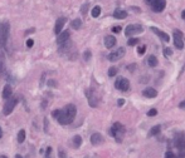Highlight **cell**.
Returning a JSON list of instances; mask_svg holds the SVG:
<instances>
[{
	"mask_svg": "<svg viewBox=\"0 0 185 158\" xmlns=\"http://www.w3.org/2000/svg\"><path fill=\"white\" fill-rule=\"evenodd\" d=\"M66 18H59L58 20H57V23H55V26H54V33L55 34H59L60 31H62V29H63V26H64V24H66Z\"/></svg>",
	"mask_w": 185,
	"mask_h": 158,
	"instance_id": "12",
	"label": "cell"
},
{
	"mask_svg": "<svg viewBox=\"0 0 185 158\" xmlns=\"http://www.w3.org/2000/svg\"><path fill=\"white\" fill-rule=\"evenodd\" d=\"M112 31H113V33H120V31H121V26H113L112 28Z\"/></svg>",
	"mask_w": 185,
	"mask_h": 158,
	"instance_id": "33",
	"label": "cell"
},
{
	"mask_svg": "<svg viewBox=\"0 0 185 158\" xmlns=\"http://www.w3.org/2000/svg\"><path fill=\"white\" fill-rule=\"evenodd\" d=\"M15 158H23V157H21L20 154H17V156H15Z\"/></svg>",
	"mask_w": 185,
	"mask_h": 158,
	"instance_id": "42",
	"label": "cell"
},
{
	"mask_svg": "<svg viewBox=\"0 0 185 158\" xmlns=\"http://www.w3.org/2000/svg\"><path fill=\"white\" fill-rule=\"evenodd\" d=\"M12 94H13L12 87H10L9 84L5 85V87H4V90H3V98H4V99H9V98L12 97Z\"/></svg>",
	"mask_w": 185,
	"mask_h": 158,
	"instance_id": "18",
	"label": "cell"
},
{
	"mask_svg": "<svg viewBox=\"0 0 185 158\" xmlns=\"http://www.w3.org/2000/svg\"><path fill=\"white\" fill-rule=\"evenodd\" d=\"M73 147L74 148H79L81 147V144H82V138H81V136H74V138H73Z\"/></svg>",
	"mask_w": 185,
	"mask_h": 158,
	"instance_id": "21",
	"label": "cell"
},
{
	"mask_svg": "<svg viewBox=\"0 0 185 158\" xmlns=\"http://www.w3.org/2000/svg\"><path fill=\"white\" fill-rule=\"evenodd\" d=\"M174 146L180 149V151H185V134L184 133H178L174 137Z\"/></svg>",
	"mask_w": 185,
	"mask_h": 158,
	"instance_id": "9",
	"label": "cell"
},
{
	"mask_svg": "<svg viewBox=\"0 0 185 158\" xmlns=\"http://www.w3.org/2000/svg\"><path fill=\"white\" fill-rule=\"evenodd\" d=\"M174 44L178 49H183L184 48V40H183V33L180 30H175L174 31Z\"/></svg>",
	"mask_w": 185,
	"mask_h": 158,
	"instance_id": "11",
	"label": "cell"
},
{
	"mask_svg": "<svg viewBox=\"0 0 185 158\" xmlns=\"http://www.w3.org/2000/svg\"><path fill=\"white\" fill-rule=\"evenodd\" d=\"M179 158H185V154H183V156H180Z\"/></svg>",
	"mask_w": 185,
	"mask_h": 158,
	"instance_id": "44",
	"label": "cell"
},
{
	"mask_svg": "<svg viewBox=\"0 0 185 158\" xmlns=\"http://www.w3.org/2000/svg\"><path fill=\"white\" fill-rule=\"evenodd\" d=\"M76 113H77V108L74 104H67L64 108H62V109H57L53 112V117L58 120V123L60 124H69L73 122L74 117H76Z\"/></svg>",
	"mask_w": 185,
	"mask_h": 158,
	"instance_id": "1",
	"label": "cell"
},
{
	"mask_svg": "<svg viewBox=\"0 0 185 158\" xmlns=\"http://www.w3.org/2000/svg\"><path fill=\"white\" fill-rule=\"evenodd\" d=\"M81 25H82V20L81 19H74L73 21H72V28L73 29H79L81 28Z\"/></svg>",
	"mask_w": 185,
	"mask_h": 158,
	"instance_id": "24",
	"label": "cell"
},
{
	"mask_svg": "<svg viewBox=\"0 0 185 158\" xmlns=\"http://www.w3.org/2000/svg\"><path fill=\"white\" fill-rule=\"evenodd\" d=\"M165 158H179V157H176L173 152H168V153L165 154Z\"/></svg>",
	"mask_w": 185,
	"mask_h": 158,
	"instance_id": "31",
	"label": "cell"
},
{
	"mask_svg": "<svg viewBox=\"0 0 185 158\" xmlns=\"http://www.w3.org/2000/svg\"><path fill=\"white\" fill-rule=\"evenodd\" d=\"M181 18L185 20V10H183V13H181Z\"/></svg>",
	"mask_w": 185,
	"mask_h": 158,
	"instance_id": "39",
	"label": "cell"
},
{
	"mask_svg": "<svg viewBox=\"0 0 185 158\" xmlns=\"http://www.w3.org/2000/svg\"><path fill=\"white\" fill-rule=\"evenodd\" d=\"M57 43H58V47H59V52H66L71 47V40H69V31L64 30L59 33L58 35V39H57Z\"/></svg>",
	"mask_w": 185,
	"mask_h": 158,
	"instance_id": "2",
	"label": "cell"
},
{
	"mask_svg": "<svg viewBox=\"0 0 185 158\" xmlns=\"http://www.w3.org/2000/svg\"><path fill=\"white\" fill-rule=\"evenodd\" d=\"M171 54H173L171 49H169V48H165V49H164V55H165V56H170Z\"/></svg>",
	"mask_w": 185,
	"mask_h": 158,
	"instance_id": "29",
	"label": "cell"
},
{
	"mask_svg": "<svg viewBox=\"0 0 185 158\" xmlns=\"http://www.w3.org/2000/svg\"><path fill=\"white\" fill-rule=\"evenodd\" d=\"M160 132V125H155V127H152L150 129V133H149V137H152V136H155Z\"/></svg>",
	"mask_w": 185,
	"mask_h": 158,
	"instance_id": "22",
	"label": "cell"
},
{
	"mask_svg": "<svg viewBox=\"0 0 185 158\" xmlns=\"http://www.w3.org/2000/svg\"><path fill=\"white\" fill-rule=\"evenodd\" d=\"M110 133H111L112 137H115L116 142L121 143V142H122V138H123V134H125V127H123L121 123H115V124L112 125Z\"/></svg>",
	"mask_w": 185,
	"mask_h": 158,
	"instance_id": "3",
	"label": "cell"
},
{
	"mask_svg": "<svg viewBox=\"0 0 185 158\" xmlns=\"http://www.w3.org/2000/svg\"><path fill=\"white\" fill-rule=\"evenodd\" d=\"M113 16H115L116 19H125V18L127 16V13H126L125 10L117 9V10H115V13H113Z\"/></svg>",
	"mask_w": 185,
	"mask_h": 158,
	"instance_id": "19",
	"label": "cell"
},
{
	"mask_svg": "<svg viewBox=\"0 0 185 158\" xmlns=\"http://www.w3.org/2000/svg\"><path fill=\"white\" fill-rule=\"evenodd\" d=\"M115 44H116V39H115V37H112V35H108V37H106L105 38V45H106V48H112V47H115Z\"/></svg>",
	"mask_w": 185,
	"mask_h": 158,
	"instance_id": "17",
	"label": "cell"
},
{
	"mask_svg": "<svg viewBox=\"0 0 185 158\" xmlns=\"http://www.w3.org/2000/svg\"><path fill=\"white\" fill-rule=\"evenodd\" d=\"M142 31H144V28H142L141 25L131 24V25H127V28H126V30H125V34H126V37H131V35L142 33Z\"/></svg>",
	"mask_w": 185,
	"mask_h": 158,
	"instance_id": "7",
	"label": "cell"
},
{
	"mask_svg": "<svg viewBox=\"0 0 185 158\" xmlns=\"http://www.w3.org/2000/svg\"><path fill=\"white\" fill-rule=\"evenodd\" d=\"M89 58H91V52L87 50V52L84 53V59H86V60H89Z\"/></svg>",
	"mask_w": 185,
	"mask_h": 158,
	"instance_id": "34",
	"label": "cell"
},
{
	"mask_svg": "<svg viewBox=\"0 0 185 158\" xmlns=\"http://www.w3.org/2000/svg\"><path fill=\"white\" fill-rule=\"evenodd\" d=\"M151 30H152V31H154V33H155L156 35H159V37H160V39H161L163 42H169V39H170V38H169L168 33H165V31H161L160 29H158V28H154V26L151 28Z\"/></svg>",
	"mask_w": 185,
	"mask_h": 158,
	"instance_id": "13",
	"label": "cell"
},
{
	"mask_svg": "<svg viewBox=\"0 0 185 158\" xmlns=\"http://www.w3.org/2000/svg\"><path fill=\"white\" fill-rule=\"evenodd\" d=\"M91 14H92V16H93V18H98L100 14H101V8L100 7H95L93 9H92Z\"/></svg>",
	"mask_w": 185,
	"mask_h": 158,
	"instance_id": "23",
	"label": "cell"
},
{
	"mask_svg": "<svg viewBox=\"0 0 185 158\" xmlns=\"http://www.w3.org/2000/svg\"><path fill=\"white\" fill-rule=\"evenodd\" d=\"M125 48H118L117 50H115V52H112V53H110L108 54V56H107V59L108 60H111V61H117L118 59H121L123 55H125Z\"/></svg>",
	"mask_w": 185,
	"mask_h": 158,
	"instance_id": "10",
	"label": "cell"
},
{
	"mask_svg": "<svg viewBox=\"0 0 185 158\" xmlns=\"http://www.w3.org/2000/svg\"><path fill=\"white\" fill-rule=\"evenodd\" d=\"M179 108L185 109V101H183V102H180V103H179Z\"/></svg>",
	"mask_w": 185,
	"mask_h": 158,
	"instance_id": "36",
	"label": "cell"
},
{
	"mask_svg": "<svg viewBox=\"0 0 185 158\" xmlns=\"http://www.w3.org/2000/svg\"><path fill=\"white\" fill-rule=\"evenodd\" d=\"M123 103H125V99H122V98H121V99H118V106H120V107H121V106H123Z\"/></svg>",
	"mask_w": 185,
	"mask_h": 158,
	"instance_id": "38",
	"label": "cell"
},
{
	"mask_svg": "<svg viewBox=\"0 0 185 158\" xmlns=\"http://www.w3.org/2000/svg\"><path fill=\"white\" fill-rule=\"evenodd\" d=\"M17 103H18V98H12V97H10V98L7 101L5 106H4L3 113H4L5 115H9V114H10V113L14 111V108H15Z\"/></svg>",
	"mask_w": 185,
	"mask_h": 158,
	"instance_id": "8",
	"label": "cell"
},
{
	"mask_svg": "<svg viewBox=\"0 0 185 158\" xmlns=\"http://www.w3.org/2000/svg\"><path fill=\"white\" fill-rule=\"evenodd\" d=\"M59 157H60V158H64V157H66V154H64V152H63V151H62V149L59 151Z\"/></svg>",
	"mask_w": 185,
	"mask_h": 158,
	"instance_id": "37",
	"label": "cell"
},
{
	"mask_svg": "<svg viewBox=\"0 0 185 158\" xmlns=\"http://www.w3.org/2000/svg\"><path fill=\"white\" fill-rule=\"evenodd\" d=\"M116 74H117V68L111 67V68L108 69V75H110V77H115Z\"/></svg>",
	"mask_w": 185,
	"mask_h": 158,
	"instance_id": "26",
	"label": "cell"
},
{
	"mask_svg": "<svg viewBox=\"0 0 185 158\" xmlns=\"http://www.w3.org/2000/svg\"><path fill=\"white\" fill-rule=\"evenodd\" d=\"M145 49H146V47H145V45H140V47L137 48L139 54H144V53H145Z\"/></svg>",
	"mask_w": 185,
	"mask_h": 158,
	"instance_id": "30",
	"label": "cell"
},
{
	"mask_svg": "<svg viewBox=\"0 0 185 158\" xmlns=\"http://www.w3.org/2000/svg\"><path fill=\"white\" fill-rule=\"evenodd\" d=\"M158 114V111L155 109V108H152V109H150L149 112H147V115L149 117H154V115H156Z\"/></svg>",
	"mask_w": 185,
	"mask_h": 158,
	"instance_id": "28",
	"label": "cell"
},
{
	"mask_svg": "<svg viewBox=\"0 0 185 158\" xmlns=\"http://www.w3.org/2000/svg\"><path fill=\"white\" fill-rule=\"evenodd\" d=\"M103 142V137H102V134H100V133H93L91 136V143L93 144V146H98V144H101Z\"/></svg>",
	"mask_w": 185,
	"mask_h": 158,
	"instance_id": "14",
	"label": "cell"
},
{
	"mask_svg": "<svg viewBox=\"0 0 185 158\" xmlns=\"http://www.w3.org/2000/svg\"><path fill=\"white\" fill-rule=\"evenodd\" d=\"M0 158H7V157H5V156H2V157H0Z\"/></svg>",
	"mask_w": 185,
	"mask_h": 158,
	"instance_id": "45",
	"label": "cell"
},
{
	"mask_svg": "<svg viewBox=\"0 0 185 158\" xmlns=\"http://www.w3.org/2000/svg\"><path fill=\"white\" fill-rule=\"evenodd\" d=\"M142 94H144V97H146V98H155L158 96V92L154 88H146L142 92Z\"/></svg>",
	"mask_w": 185,
	"mask_h": 158,
	"instance_id": "15",
	"label": "cell"
},
{
	"mask_svg": "<svg viewBox=\"0 0 185 158\" xmlns=\"http://www.w3.org/2000/svg\"><path fill=\"white\" fill-rule=\"evenodd\" d=\"M145 2H146L147 4H150V2H151V0H145Z\"/></svg>",
	"mask_w": 185,
	"mask_h": 158,
	"instance_id": "43",
	"label": "cell"
},
{
	"mask_svg": "<svg viewBox=\"0 0 185 158\" xmlns=\"http://www.w3.org/2000/svg\"><path fill=\"white\" fill-rule=\"evenodd\" d=\"M3 137V132H2V128H0V138Z\"/></svg>",
	"mask_w": 185,
	"mask_h": 158,
	"instance_id": "41",
	"label": "cell"
},
{
	"mask_svg": "<svg viewBox=\"0 0 185 158\" xmlns=\"http://www.w3.org/2000/svg\"><path fill=\"white\" fill-rule=\"evenodd\" d=\"M8 38H9V23L3 21L0 23V45L7 47Z\"/></svg>",
	"mask_w": 185,
	"mask_h": 158,
	"instance_id": "4",
	"label": "cell"
},
{
	"mask_svg": "<svg viewBox=\"0 0 185 158\" xmlns=\"http://www.w3.org/2000/svg\"><path fill=\"white\" fill-rule=\"evenodd\" d=\"M33 45H34V40H33V39H28V40H26V47H28V48H32Z\"/></svg>",
	"mask_w": 185,
	"mask_h": 158,
	"instance_id": "32",
	"label": "cell"
},
{
	"mask_svg": "<svg viewBox=\"0 0 185 158\" xmlns=\"http://www.w3.org/2000/svg\"><path fill=\"white\" fill-rule=\"evenodd\" d=\"M88 8V4H84L83 7H82V9H81V11H82V14H86V9Z\"/></svg>",
	"mask_w": 185,
	"mask_h": 158,
	"instance_id": "35",
	"label": "cell"
},
{
	"mask_svg": "<svg viewBox=\"0 0 185 158\" xmlns=\"http://www.w3.org/2000/svg\"><path fill=\"white\" fill-rule=\"evenodd\" d=\"M134 68H135V65H130V67H129V69H131V72H132Z\"/></svg>",
	"mask_w": 185,
	"mask_h": 158,
	"instance_id": "40",
	"label": "cell"
},
{
	"mask_svg": "<svg viewBox=\"0 0 185 158\" xmlns=\"http://www.w3.org/2000/svg\"><path fill=\"white\" fill-rule=\"evenodd\" d=\"M24 141H25V131L21 129V131L18 133V142H19V143H23Z\"/></svg>",
	"mask_w": 185,
	"mask_h": 158,
	"instance_id": "25",
	"label": "cell"
},
{
	"mask_svg": "<svg viewBox=\"0 0 185 158\" xmlns=\"http://www.w3.org/2000/svg\"><path fill=\"white\" fill-rule=\"evenodd\" d=\"M147 63H149V65L150 67H156L158 65V59H156V56L155 55H150L149 56V59H147Z\"/></svg>",
	"mask_w": 185,
	"mask_h": 158,
	"instance_id": "20",
	"label": "cell"
},
{
	"mask_svg": "<svg viewBox=\"0 0 185 158\" xmlns=\"http://www.w3.org/2000/svg\"><path fill=\"white\" fill-rule=\"evenodd\" d=\"M86 96L88 97V102H89V106L91 107H97V99L95 98L93 94H91V90H87L86 92Z\"/></svg>",
	"mask_w": 185,
	"mask_h": 158,
	"instance_id": "16",
	"label": "cell"
},
{
	"mask_svg": "<svg viewBox=\"0 0 185 158\" xmlns=\"http://www.w3.org/2000/svg\"><path fill=\"white\" fill-rule=\"evenodd\" d=\"M115 87L118 89V90H122V92H127L130 89V82L126 79V78H117V80L115 82Z\"/></svg>",
	"mask_w": 185,
	"mask_h": 158,
	"instance_id": "6",
	"label": "cell"
},
{
	"mask_svg": "<svg viewBox=\"0 0 185 158\" xmlns=\"http://www.w3.org/2000/svg\"><path fill=\"white\" fill-rule=\"evenodd\" d=\"M150 5L155 13H161L166 7V0H151Z\"/></svg>",
	"mask_w": 185,
	"mask_h": 158,
	"instance_id": "5",
	"label": "cell"
},
{
	"mask_svg": "<svg viewBox=\"0 0 185 158\" xmlns=\"http://www.w3.org/2000/svg\"><path fill=\"white\" fill-rule=\"evenodd\" d=\"M139 43V39L137 38H131L129 42H127V44L130 45V47H134V45H136Z\"/></svg>",
	"mask_w": 185,
	"mask_h": 158,
	"instance_id": "27",
	"label": "cell"
}]
</instances>
